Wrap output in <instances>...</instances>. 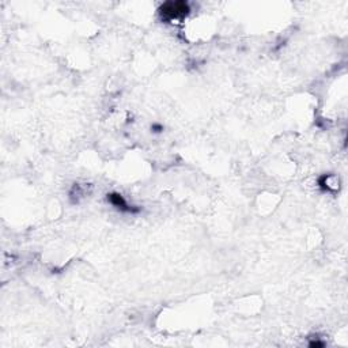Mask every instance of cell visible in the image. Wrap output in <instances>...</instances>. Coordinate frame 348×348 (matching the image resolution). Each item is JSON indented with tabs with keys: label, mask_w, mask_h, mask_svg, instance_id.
I'll list each match as a JSON object with an SVG mask.
<instances>
[{
	"label": "cell",
	"mask_w": 348,
	"mask_h": 348,
	"mask_svg": "<svg viewBox=\"0 0 348 348\" xmlns=\"http://www.w3.org/2000/svg\"><path fill=\"white\" fill-rule=\"evenodd\" d=\"M310 347H324V343L322 341H310Z\"/></svg>",
	"instance_id": "3957f363"
},
{
	"label": "cell",
	"mask_w": 348,
	"mask_h": 348,
	"mask_svg": "<svg viewBox=\"0 0 348 348\" xmlns=\"http://www.w3.org/2000/svg\"><path fill=\"white\" fill-rule=\"evenodd\" d=\"M108 202L112 204L113 207H116L117 210L122 211V212H131V214H134V212H138V208H134V207H131L128 203H127V200L124 198V196L120 193H109L108 194Z\"/></svg>",
	"instance_id": "7a4b0ae2"
},
{
	"label": "cell",
	"mask_w": 348,
	"mask_h": 348,
	"mask_svg": "<svg viewBox=\"0 0 348 348\" xmlns=\"http://www.w3.org/2000/svg\"><path fill=\"white\" fill-rule=\"evenodd\" d=\"M165 19H178L182 16L188 15L189 12V6L185 2H169L165 3L162 7L159 8Z\"/></svg>",
	"instance_id": "6da1fadb"
}]
</instances>
